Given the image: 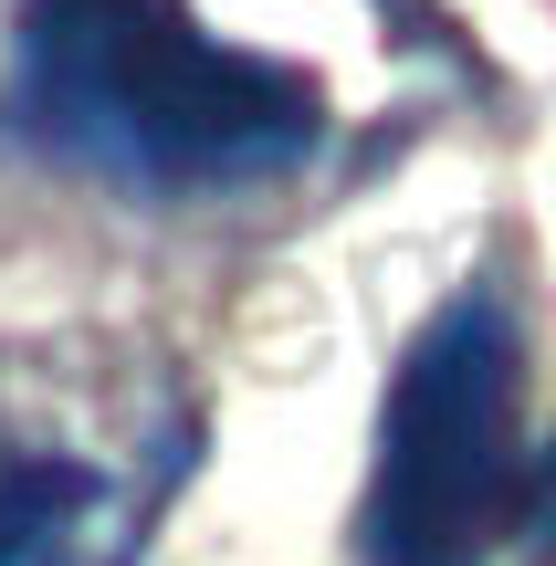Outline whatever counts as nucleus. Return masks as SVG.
Returning a JSON list of instances; mask_svg holds the SVG:
<instances>
[{"instance_id":"obj_2","label":"nucleus","mask_w":556,"mask_h":566,"mask_svg":"<svg viewBox=\"0 0 556 566\" xmlns=\"http://www.w3.org/2000/svg\"><path fill=\"white\" fill-rule=\"evenodd\" d=\"M525 336L494 294H452L410 336L357 504L368 566H494L525 504Z\"/></svg>"},{"instance_id":"obj_3","label":"nucleus","mask_w":556,"mask_h":566,"mask_svg":"<svg viewBox=\"0 0 556 566\" xmlns=\"http://www.w3.org/2000/svg\"><path fill=\"white\" fill-rule=\"evenodd\" d=\"M105 472L84 451H21L0 441V566H74L95 546Z\"/></svg>"},{"instance_id":"obj_4","label":"nucleus","mask_w":556,"mask_h":566,"mask_svg":"<svg viewBox=\"0 0 556 566\" xmlns=\"http://www.w3.org/2000/svg\"><path fill=\"white\" fill-rule=\"evenodd\" d=\"M494 566H556V441L536 451V472H525V504H515V535H504Z\"/></svg>"},{"instance_id":"obj_1","label":"nucleus","mask_w":556,"mask_h":566,"mask_svg":"<svg viewBox=\"0 0 556 566\" xmlns=\"http://www.w3.org/2000/svg\"><path fill=\"white\" fill-rule=\"evenodd\" d=\"M0 116L105 189L221 200L326 147V84L221 42L189 0H21Z\"/></svg>"}]
</instances>
